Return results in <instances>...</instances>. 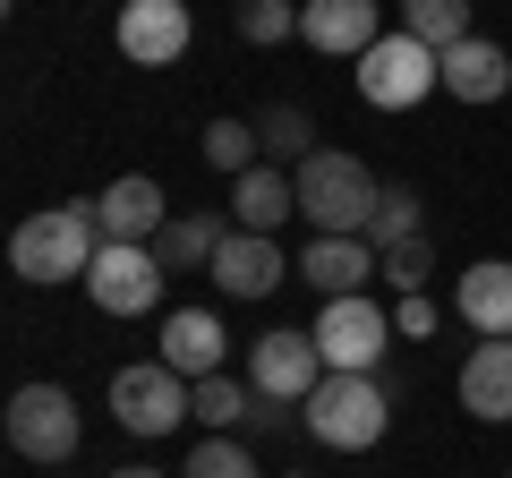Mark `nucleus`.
I'll use <instances>...</instances> for the list:
<instances>
[{
    "instance_id": "f257e3e1",
    "label": "nucleus",
    "mask_w": 512,
    "mask_h": 478,
    "mask_svg": "<svg viewBox=\"0 0 512 478\" xmlns=\"http://www.w3.org/2000/svg\"><path fill=\"white\" fill-rule=\"evenodd\" d=\"M94 257H103V222H94V197L77 205H43V214H26L18 231H9V265H18V282H86Z\"/></svg>"
},
{
    "instance_id": "f03ea898",
    "label": "nucleus",
    "mask_w": 512,
    "mask_h": 478,
    "mask_svg": "<svg viewBox=\"0 0 512 478\" xmlns=\"http://www.w3.org/2000/svg\"><path fill=\"white\" fill-rule=\"evenodd\" d=\"M291 188H299V214L316 222V239H359L367 231V214H376V171L359 163V154H333V146H316L308 163L291 171Z\"/></svg>"
},
{
    "instance_id": "7ed1b4c3",
    "label": "nucleus",
    "mask_w": 512,
    "mask_h": 478,
    "mask_svg": "<svg viewBox=\"0 0 512 478\" xmlns=\"http://www.w3.org/2000/svg\"><path fill=\"white\" fill-rule=\"evenodd\" d=\"M299 427H308L325 453H367V444H384V427H393V393L376 385V376H333L299 402Z\"/></svg>"
},
{
    "instance_id": "20e7f679",
    "label": "nucleus",
    "mask_w": 512,
    "mask_h": 478,
    "mask_svg": "<svg viewBox=\"0 0 512 478\" xmlns=\"http://www.w3.org/2000/svg\"><path fill=\"white\" fill-rule=\"evenodd\" d=\"M427 94H444V52H427L410 26H393V35H376L359 52V103L376 111H419Z\"/></svg>"
},
{
    "instance_id": "39448f33",
    "label": "nucleus",
    "mask_w": 512,
    "mask_h": 478,
    "mask_svg": "<svg viewBox=\"0 0 512 478\" xmlns=\"http://www.w3.org/2000/svg\"><path fill=\"white\" fill-rule=\"evenodd\" d=\"M0 427H9V444H18L35 470H60V461L86 444V419H77L69 385H18L9 410H0Z\"/></svg>"
},
{
    "instance_id": "423d86ee",
    "label": "nucleus",
    "mask_w": 512,
    "mask_h": 478,
    "mask_svg": "<svg viewBox=\"0 0 512 478\" xmlns=\"http://www.w3.org/2000/svg\"><path fill=\"white\" fill-rule=\"evenodd\" d=\"M308 333H316V350H325L333 376H376V359L393 350V316H384L367 291L359 299H325Z\"/></svg>"
},
{
    "instance_id": "0eeeda50",
    "label": "nucleus",
    "mask_w": 512,
    "mask_h": 478,
    "mask_svg": "<svg viewBox=\"0 0 512 478\" xmlns=\"http://www.w3.org/2000/svg\"><path fill=\"white\" fill-rule=\"evenodd\" d=\"M111 419L128 436H171L188 419V376H171L163 359H137V368H111Z\"/></svg>"
},
{
    "instance_id": "6e6552de",
    "label": "nucleus",
    "mask_w": 512,
    "mask_h": 478,
    "mask_svg": "<svg viewBox=\"0 0 512 478\" xmlns=\"http://www.w3.org/2000/svg\"><path fill=\"white\" fill-rule=\"evenodd\" d=\"M163 257L154 248H137V239H103V257H94V274H86V299L103 316H146L154 299H163Z\"/></svg>"
},
{
    "instance_id": "1a4fd4ad",
    "label": "nucleus",
    "mask_w": 512,
    "mask_h": 478,
    "mask_svg": "<svg viewBox=\"0 0 512 478\" xmlns=\"http://www.w3.org/2000/svg\"><path fill=\"white\" fill-rule=\"evenodd\" d=\"M248 385L265 393V402H308L316 385H325V350H316V333H265V342L248 350Z\"/></svg>"
},
{
    "instance_id": "9d476101",
    "label": "nucleus",
    "mask_w": 512,
    "mask_h": 478,
    "mask_svg": "<svg viewBox=\"0 0 512 478\" xmlns=\"http://www.w3.org/2000/svg\"><path fill=\"white\" fill-rule=\"evenodd\" d=\"M188 35H197L188 0H120V60H137V69L188 60Z\"/></svg>"
},
{
    "instance_id": "9b49d317",
    "label": "nucleus",
    "mask_w": 512,
    "mask_h": 478,
    "mask_svg": "<svg viewBox=\"0 0 512 478\" xmlns=\"http://www.w3.org/2000/svg\"><path fill=\"white\" fill-rule=\"evenodd\" d=\"M299 265L282 257L265 231H231L222 239V257H214V282H222V299H265V291H282Z\"/></svg>"
},
{
    "instance_id": "f8f14e48",
    "label": "nucleus",
    "mask_w": 512,
    "mask_h": 478,
    "mask_svg": "<svg viewBox=\"0 0 512 478\" xmlns=\"http://www.w3.org/2000/svg\"><path fill=\"white\" fill-rule=\"evenodd\" d=\"M376 274H384V257L367 239H308V248H299V282H308L316 299H359Z\"/></svg>"
},
{
    "instance_id": "ddd939ff",
    "label": "nucleus",
    "mask_w": 512,
    "mask_h": 478,
    "mask_svg": "<svg viewBox=\"0 0 512 478\" xmlns=\"http://www.w3.org/2000/svg\"><path fill=\"white\" fill-rule=\"evenodd\" d=\"M222 342H231V333H222L214 308H171L154 359H163L171 376H188V385H205V376H222Z\"/></svg>"
},
{
    "instance_id": "4468645a",
    "label": "nucleus",
    "mask_w": 512,
    "mask_h": 478,
    "mask_svg": "<svg viewBox=\"0 0 512 478\" xmlns=\"http://www.w3.org/2000/svg\"><path fill=\"white\" fill-rule=\"evenodd\" d=\"M376 35H384V9H376V0H299V43H316V52L359 60Z\"/></svg>"
},
{
    "instance_id": "2eb2a0df",
    "label": "nucleus",
    "mask_w": 512,
    "mask_h": 478,
    "mask_svg": "<svg viewBox=\"0 0 512 478\" xmlns=\"http://www.w3.org/2000/svg\"><path fill=\"white\" fill-rule=\"evenodd\" d=\"M453 316L478 333V342H512V265L504 257H478L470 274L453 282Z\"/></svg>"
},
{
    "instance_id": "dca6fc26",
    "label": "nucleus",
    "mask_w": 512,
    "mask_h": 478,
    "mask_svg": "<svg viewBox=\"0 0 512 478\" xmlns=\"http://www.w3.org/2000/svg\"><path fill=\"white\" fill-rule=\"evenodd\" d=\"M94 222H103V239H137V248H154V231L171 222L163 188L146 180V171H120V180L94 197Z\"/></svg>"
},
{
    "instance_id": "f3484780",
    "label": "nucleus",
    "mask_w": 512,
    "mask_h": 478,
    "mask_svg": "<svg viewBox=\"0 0 512 478\" xmlns=\"http://www.w3.org/2000/svg\"><path fill=\"white\" fill-rule=\"evenodd\" d=\"M444 94L453 103H504L512 94V52L487 35H461L453 52H444Z\"/></svg>"
},
{
    "instance_id": "a211bd4d",
    "label": "nucleus",
    "mask_w": 512,
    "mask_h": 478,
    "mask_svg": "<svg viewBox=\"0 0 512 478\" xmlns=\"http://www.w3.org/2000/svg\"><path fill=\"white\" fill-rule=\"evenodd\" d=\"M291 214H299V188H291V171H282V163H256V171H239V180H231V222H239V231H265V239H274Z\"/></svg>"
},
{
    "instance_id": "6ab92c4d",
    "label": "nucleus",
    "mask_w": 512,
    "mask_h": 478,
    "mask_svg": "<svg viewBox=\"0 0 512 478\" xmlns=\"http://www.w3.org/2000/svg\"><path fill=\"white\" fill-rule=\"evenodd\" d=\"M461 410L487 427L512 419V342H478L470 359H461Z\"/></svg>"
},
{
    "instance_id": "aec40b11",
    "label": "nucleus",
    "mask_w": 512,
    "mask_h": 478,
    "mask_svg": "<svg viewBox=\"0 0 512 478\" xmlns=\"http://www.w3.org/2000/svg\"><path fill=\"white\" fill-rule=\"evenodd\" d=\"M239 222H222V214H171L163 231H154V257H163V274H214V257H222V239H231Z\"/></svg>"
},
{
    "instance_id": "412c9836",
    "label": "nucleus",
    "mask_w": 512,
    "mask_h": 478,
    "mask_svg": "<svg viewBox=\"0 0 512 478\" xmlns=\"http://www.w3.org/2000/svg\"><path fill=\"white\" fill-rule=\"evenodd\" d=\"M256 137H265V163H291V171H299V163L316 154V137H325V129H316L299 103H265V111H256Z\"/></svg>"
},
{
    "instance_id": "4be33fe9",
    "label": "nucleus",
    "mask_w": 512,
    "mask_h": 478,
    "mask_svg": "<svg viewBox=\"0 0 512 478\" xmlns=\"http://www.w3.org/2000/svg\"><path fill=\"white\" fill-rule=\"evenodd\" d=\"M256 410V385H239V376H205V385H188V419H205L222 436V427H239Z\"/></svg>"
},
{
    "instance_id": "5701e85b",
    "label": "nucleus",
    "mask_w": 512,
    "mask_h": 478,
    "mask_svg": "<svg viewBox=\"0 0 512 478\" xmlns=\"http://www.w3.org/2000/svg\"><path fill=\"white\" fill-rule=\"evenodd\" d=\"M402 26L427 52H453V43L470 35V0H402Z\"/></svg>"
},
{
    "instance_id": "b1692460",
    "label": "nucleus",
    "mask_w": 512,
    "mask_h": 478,
    "mask_svg": "<svg viewBox=\"0 0 512 478\" xmlns=\"http://www.w3.org/2000/svg\"><path fill=\"white\" fill-rule=\"evenodd\" d=\"M367 248H376V257H384V248H402V239H419V188H402V180H393V188H384V197H376V214H367Z\"/></svg>"
},
{
    "instance_id": "393cba45",
    "label": "nucleus",
    "mask_w": 512,
    "mask_h": 478,
    "mask_svg": "<svg viewBox=\"0 0 512 478\" xmlns=\"http://www.w3.org/2000/svg\"><path fill=\"white\" fill-rule=\"evenodd\" d=\"M205 163L214 171H256L265 163V137H256V120H205Z\"/></svg>"
},
{
    "instance_id": "a878e982",
    "label": "nucleus",
    "mask_w": 512,
    "mask_h": 478,
    "mask_svg": "<svg viewBox=\"0 0 512 478\" xmlns=\"http://www.w3.org/2000/svg\"><path fill=\"white\" fill-rule=\"evenodd\" d=\"M231 26H239V43H256V52H265V43H291L299 35V0H239Z\"/></svg>"
},
{
    "instance_id": "bb28decb",
    "label": "nucleus",
    "mask_w": 512,
    "mask_h": 478,
    "mask_svg": "<svg viewBox=\"0 0 512 478\" xmlns=\"http://www.w3.org/2000/svg\"><path fill=\"white\" fill-rule=\"evenodd\" d=\"M384 282H393V291H402V299H419L427 291V282H436V239H402V248H384Z\"/></svg>"
},
{
    "instance_id": "cd10ccee",
    "label": "nucleus",
    "mask_w": 512,
    "mask_h": 478,
    "mask_svg": "<svg viewBox=\"0 0 512 478\" xmlns=\"http://www.w3.org/2000/svg\"><path fill=\"white\" fill-rule=\"evenodd\" d=\"M180 478H256V453H248V444H231V436H205L197 453H188Z\"/></svg>"
},
{
    "instance_id": "c85d7f7f",
    "label": "nucleus",
    "mask_w": 512,
    "mask_h": 478,
    "mask_svg": "<svg viewBox=\"0 0 512 478\" xmlns=\"http://www.w3.org/2000/svg\"><path fill=\"white\" fill-rule=\"evenodd\" d=\"M291 410H299V402H265V393H256L248 419H256V436H282V427H291Z\"/></svg>"
},
{
    "instance_id": "c756f323",
    "label": "nucleus",
    "mask_w": 512,
    "mask_h": 478,
    "mask_svg": "<svg viewBox=\"0 0 512 478\" xmlns=\"http://www.w3.org/2000/svg\"><path fill=\"white\" fill-rule=\"evenodd\" d=\"M393 325H402V333H436V299H402V316H393Z\"/></svg>"
},
{
    "instance_id": "7c9ffc66",
    "label": "nucleus",
    "mask_w": 512,
    "mask_h": 478,
    "mask_svg": "<svg viewBox=\"0 0 512 478\" xmlns=\"http://www.w3.org/2000/svg\"><path fill=\"white\" fill-rule=\"evenodd\" d=\"M111 478H171V470H146V461H137V470H111Z\"/></svg>"
},
{
    "instance_id": "2f4dec72",
    "label": "nucleus",
    "mask_w": 512,
    "mask_h": 478,
    "mask_svg": "<svg viewBox=\"0 0 512 478\" xmlns=\"http://www.w3.org/2000/svg\"><path fill=\"white\" fill-rule=\"evenodd\" d=\"M282 478H299V470H282Z\"/></svg>"
}]
</instances>
